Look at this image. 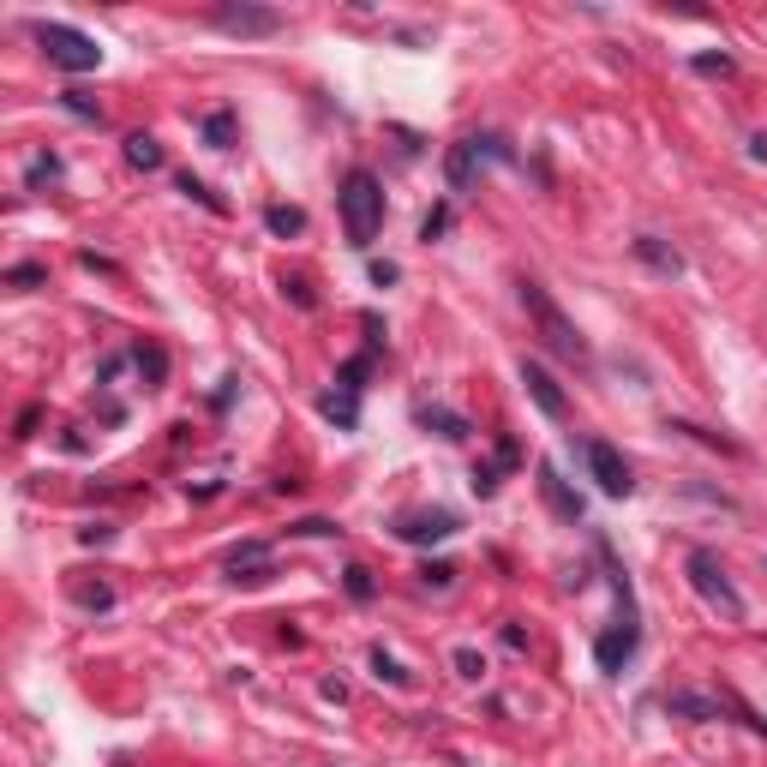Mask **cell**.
I'll return each instance as SVG.
<instances>
[{"label": "cell", "instance_id": "obj_1", "mask_svg": "<svg viewBox=\"0 0 767 767\" xmlns=\"http://www.w3.org/2000/svg\"><path fill=\"white\" fill-rule=\"evenodd\" d=\"M336 204H342V228H348V246H354V252H366V246L378 240V228H384V186H378V174L354 168V174L342 180Z\"/></svg>", "mask_w": 767, "mask_h": 767}, {"label": "cell", "instance_id": "obj_2", "mask_svg": "<svg viewBox=\"0 0 767 767\" xmlns=\"http://www.w3.org/2000/svg\"><path fill=\"white\" fill-rule=\"evenodd\" d=\"M522 306H528V318H534V330H540V342L552 348V354H564V360H588V342H582V330L564 318V306L534 282V276H522Z\"/></svg>", "mask_w": 767, "mask_h": 767}, {"label": "cell", "instance_id": "obj_3", "mask_svg": "<svg viewBox=\"0 0 767 767\" xmlns=\"http://www.w3.org/2000/svg\"><path fill=\"white\" fill-rule=\"evenodd\" d=\"M36 42H42V54H48L60 72H96V66H102L96 36H84V30H72V24L42 18V24H36Z\"/></svg>", "mask_w": 767, "mask_h": 767}, {"label": "cell", "instance_id": "obj_4", "mask_svg": "<svg viewBox=\"0 0 767 767\" xmlns=\"http://www.w3.org/2000/svg\"><path fill=\"white\" fill-rule=\"evenodd\" d=\"M690 582H696V594H702V600H708L714 612H726L732 624H744V612H750V606H744V594L732 588L726 564H720V558H714L708 546H696V552H690Z\"/></svg>", "mask_w": 767, "mask_h": 767}, {"label": "cell", "instance_id": "obj_5", "mask_svg": "<svg viewBox=\"0 0 767 767\" xmlns=\"http://www.w3.org/2000/svg\"><path fill=\"white\" fill-rule=\"evenodd\" d=\"M582 456H588V474L600 480V492H606V498H630V492H636V474H630V462L618 456V444L588 438V444H582Z\"/></svg>", "mask_w": 767, "mask_h": 767}, {"label": "cell", "instance_id": "obj_6", "mask_svg": "<svg viewBox=\"0 0 767 767\" xmlns=\"http://www.w3.org/2000/svg\"><path fill=\"white\" fill-rule=\"evenodd\" d=\"M390 534L408 540V546H438V540H456L462 522H456L450 510H402V516L390 522Z\"/></svg>", "mask_w": 767, "mask_h": 767}, {"label": "cell", "instance_id": "obj_7", "mask_svg": "<svg viewBox=\"0 0 767 767\" xmlns=\"http://www.w3.org/2000/svg\"><path fill=\"white\" fill-rule=\"evenodd\" d=\"M636 648H642V624H636V612H624L612 630H600V642H594V660H600V672L612 678V672H624V666L636 660Z\"/></svg>", "mask_w": 767, "mask_h": 767}, {"label": "cell", "instance_id": "obj_8", "mask_svg": "<svg viewBox=\"0 0 767 767\" xmlns=\"http://www.w3.org/2000/svg\"><path fill=\"white\" fill-rule=\"evenodd\" d=\"M210 24L228 30V36H276L282 30V12L276 6H216Z\"/></svg>", "mask_w": 767, "mask_h": 767}, {"label": "cell", "instance_id": "obj_9", "mask_svg": "<svg viewBox=\"0 0 767 767\" xmlns=\"http://www.w3.org/2000/svg\"><path fill=\"white\" fill-rule=\"evenodd\" d=\"M486 156H504V150H498V138H462V144H450V156H444L450 186H456V192H462V186H474V168H480Z\"/></svg>", "mask_w": 767, "mask_h": 767}, {"label": "cell", "instance_id": "obj_10", "mask_svg": "<svg viewBox=\"0 0 767 767\" xmlns=\"http://www.w3.org/2000/svg\"><path fill=\"white\" fill-rule=\"evenodd\" d=\"M522 384H528V396H534V408H540L546 420H564V414H570V402H564L558 378H552L540 360H522Z\"/></svg>", "mask_w": 767, "mask_h": 767}, {"label": "cell", "instance_id": "obj_11", "mask_svg": "<svg viewBox=\"0 0 767 767\" xmlns=\"http://www.w3.org/2000/svg\"><path fill=\"white\" fill-rule=\"evenodd\" d=\"M228 576H234V582H246V588L270 582V576H276V570H270V546H258V540H240V546L228 552Z\"/></svg>", "mask_w": 767, "mask_h": 767}, {"label": "cell", "instance_id": "obj_12", "mask_svg": "<svg viewBox=\"0 0 767 767\" xmlns=\"http://www.w3.org/2000/svg\"><path fill=\"white\" fill-rule=\"evenodd\" d=\"M636 258H642L648 270H660V276H684V252L666 246L660 234H642V240H636Z\"/></svg>", "mask_w": 767, "mask_h": 767}, {"label": "cell", "instance_id": "obj_13", "mask_svg": "<svg viewBox=\"0 0 767 767\" xmlns=\"http://www.w3.org/2000/svg\"><path fill=\"white\" fill-rule=\"evenodd\" d=\"M540 492H546V504H552L564 522H582V498L558 480V468H552V462H540Z\"/></svg>", "mask_w": 767, "mask_h": 767}, {"label": "cell", "instance_id": "obj_14", "mask_svg": "<svg viewBox=\"0 0 767 767\" xmlns=\"http://www.w3.org/2000/svg\"><path fill=\"white\" fill-rule=\"evenodd\" d=\"M666 714H684V720H720V714H726V696H690V690H672V696H666Z\"/></svg>", "mask_w": 767, "mask_h": 767}, {"label": "cell", "instance_id": "obj_15", "mask_svg": "<svg viewBox=\"0 0 767 767\" xmlns=\"http://www.w3.org/2000/svg\"><path fill=\"white\" fill-rule=\"evenodd\" d=\"M414 420H420V426H426V432H438V438H450V444H462V438H468V432H474V426H468V420H462V414H456V408H420V414H414Z\"/></svg>", "mask_w": 767, "mask_h": 767}, {"label": "cell", "instance_id": "obj_16", "mask_svg": "<svg viewBox=\"0 0 767 767\" xmlns=\"http://www.w3.org/2000/svg\"><path fill=\"white\" fill-rule=\"evenodd\" d=\"M318 408H324V414H330L342 432H354V426H360V396H348V390H330Z\"/></svg>", "mask_w": 767, "mask_h": 767}, {"label": "cell", "instance_id": "obj_17", "mask_svg": "<svg viewBox=\"0 0 767 767\" xmlns=\"http://www.w3.org/2000/svg\"><path fill=\"white\" fill-rule=\"evenodd\" d=\"M126 162L150 174V168H162V144H156L150 132H132V138H126Z\"/></svg>", "mask_w": 767, "mask_h": 767}, {"label": "cell", "instance_id": "obj_18", "mask_svg": "<svg viewBox=\"0 0 767 767\" xmlns=\"http://www.w3.org/2000/svg\"><path fill=\"white\" fill-rule=\"evenodd\" d=\"M264 228L288 240V234H300V228H306V210H294V204H270V210H264Z\"/></svg>", "mask_w": 767, "mask_h": 767}, {"label": "cell", "instance_id": "obj_19", "mask_svg": "<svg viewBox=\"0 0 767 767\" xmlns=\"http://www.w3.org/2000/svg\"><path fill=\"white\" fill-rule=\"evenodd\" d=\"M342 588H348V600H360V606L378 594V582H372V570H366V564H348V570H342Z\"/></svg>", "mask_w": 767, "mask_h": 767}, {"label": "cell", "instance_id": "obj_20", "mask_svg": "<svg viewBox=\"0 0 767 767\" xmlns=\"http://www.w3.org/2000/svg\"><path fill=\"white\" fill-rule=\"evenodd\" d=\"M204 138H210L216 150H228V144H234V114H228V108H216V114L204 120Z\"/></svg>", "mask_w": 767, "mask_h": 767}, {"label": "cell", "instance_id": "obj_21", "mask_svg": "<svg viewBox=\"0 0 767 767\" xmlns=\"http://www.w3.org/2000/svg\"><path fill=\"white\" fill-rule=\"evenodd\" d=\"M132 360H138V372H144L150 384H162V378H168V354H162V348H138Z\"/></svg>", "mask_w": 767, "mask_h": 767}, {"label": "cell", "instance_id": "obj_22", "mask_svg": "<svg viewBox=\"0 0 767 767\" xmlns=\"http://www.w3.org/2000/svg\"><path fill=\"white\" fill-rule=\"evenodd\" d=\"M60 108H66V114H78V120H102V108H96L84 90H60Z\"/></svg>", "mask_w": 767, "mask_h": 767}, {"label": "cell", "instance_id": "obj_23", "mask_svg": "<svg viewBox=\"0 0 767 767\" xmlns=\"http://www.w3.org/2000/svg\"><path fill=\"white\" fill-rule=\"evenodd\" d=\"M42 180H60V156H36L24 168V186H42Z\"/></svg>", "mask_w": 767, "mask_h": 767}, {"label": "cell", "instance_id": "obj_24", "mask_svg": "<svg viewBox=\"0 0 767 767\" xmlns=\"http://www.w3.org/2000/svg\"><path fill=\"white\" fill-rule=\"evenodd\" d=\"M180 192H186V198H198L204 210H216V216H222V198H216V192H210L204 180H192V174H180Z\"/></svg>", "mask_w": 767, "mask_h": 767}, {"label": "cell", "instance_id": "obj_25", "mask_svg": "<svg viewBox=\"0 0 767 767\" xmlns=\"http://www.w3.org/2000/svg\"><path fill=\"white\" fill-rule=\"evenodd\" d=\"M372 672H378L384 684H408V672H402V660H390L384 648H372Z\"/></svg>", "mask_w": 767, "mask_h": 767}, {"label": "cell", "instance_id": "obj_26", "mask_svg": "<svg viewBox=\"0 0 767 767\" xmlns=\"http://www.w3.org/2000/svg\"><path fill=\"white\" fill-rule=\"evenodd\" d=\"M6 282H12V288H42L48 270H42V264H18V270H6Z\"/></svg>", "mask_w": 767, "mask_h": 767}, {"label": "cell", "instance_id": "obj_27", "mask_svg": "<svg viewBox=\"0 0 767 767\" xmlns=\"http://www.w3.org/2000/svg\"><path fill=\"white\" fill-rule=\"evenodd\" d=\"M450 228V204H438V210H426V222H420V240H438Z\"/></svg>", "mask_w": 767, "mask_h": 767}, {"label": "cell", "instance_id": "obj_28", "mask_svg": "<svg viewBox=\"0 0 767 767\" xmlns=\"http://www.w3.org/2000/svg\"><path fill=\"white\" fill-rule=\"evenodd\" d=\"M498 474H504L498 462H480V468H474V492H480V498H492V492H498Z\"/></svg>", "mask_w": 767, "mask_h": 767}, {"label": "cell", "instance_id": "obj_29", "mask_svg": "<svg viewBox=\"0 0 767 767\" xmlns=\"http://www.w3.org/2000/svg\"><path fill=\"white\" fill-rule=\"evenodd\" d=\"M294 534H312V540H336L342 528H336V522H324V516H306V522H294Z\"/></svg>", "mask_w": 767, "mask_h": 767}, {"label": "cell", "instance_id": "obj_30", "mask_svg": "<svg viewBox=\"0 0 767 767\" xmlns=\"http://www.w3.org/2000/svg\"><path fill=\"white\" fill-rule=\"evenodd\" d=\"M696 72H708V78H726V72H732V54H696Z\"/></svg>", "mask_w": 767, "mask_h": 767}, {"label": "cell", "instance_id": "obj_31", "mask_svg": "<svg viewBox=\"0 0 767 767\" xmlns=\"http://www.w3.org/2000/svg\"><path fill=\"white\" fill-rule=\"evenodd\" d=\"M420 582H426V588H450V582H456V564H426Z\"/></svg>", "mask_w": 767, "mask_h": 767}, {"label": "cell", "instance_id": "obj_32", "mask_svg": "<svg viewBox=\"0 0 767 767\" xmlns=\"http://www.w3.org/2000/svg\"><path fill=\"white\" fill-rule=\"evenodd\" d=\"M78 606H96V612H108V606H114V594L96 582V588H78Z\"/></svg>", "mask_w": 767, "mask_h": 767}, {"label": "cell", "instance_id": "obj_33", "mask_svg": "<svg viewBox=\"0 0 767 767\" xmlns=\"http://www.w3.org/2000/svg\"><path fill=\"white\" fill-rule=\"evenodd\" d=\"M456 672H462V678H480V672H486V660H480L474 648H462V654H456Z\"/></svg>", "mask_w": 767, "mask_h": 767}, {"label": "cell", "instance_id": "obj_34", "mask_svg": "<svg viewBox=\"0 0 767 767\" xmlns=\"http://www.w3.org/2000/svg\"><path fill=\"white\" fill-rule=\"evenodd\" d=\"M78 540H84V546H108V540H114V528H102V522H96V528H78Z\"/></svg>", "mask_w": 767, "mask_h": 767}, {"label": "cell", "instance_id": "obj_35", "mask_svg": "<svg viewBox=\"0 0 767 767\" xmlns=\"http://www.w3.org/2000/svg\"><path fill=\"white\" fill-rule=\"evenodd\" d=\"M282 288H288V294H294V306H312V288H306V282H300V276H288V282H282Z\"/></svg>", "mask_w": 767, "mask_h": 767}, {"label": "cell", "instance_id": "obj_36", "mask_svg": "<svg viewBox=\"0 0 767 767\" xmlns=\"http://www.w3.org/2000/svg\"><path fill=\"white\" fill-rule=\"evenodd\" d=\"M750 156H756V162H767V138H750Z\"/></svg>", "mask_w": 767, "mask_h": 767}]
</instances>
